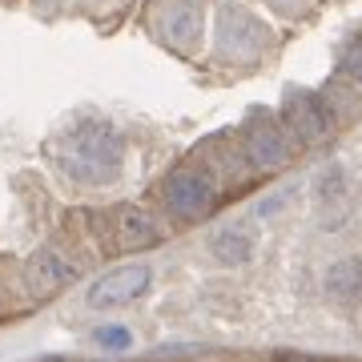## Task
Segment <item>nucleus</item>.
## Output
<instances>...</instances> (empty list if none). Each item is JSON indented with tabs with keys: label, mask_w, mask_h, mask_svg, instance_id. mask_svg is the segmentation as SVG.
<instances>
[{
	"label": "nucleus",
	"mask_w": 362,
	"mask_h": 362,
	"mask_svg": "<svg viewBox=\"0 0 362 362\" xmlns=\"http://www.w3.org/2000/svg\"><path fill=\"white\" fill-rule=\"evenodd\" d=\"M121 157H125V141L105 121H85L57 141L61 169L81 185H109L121 173Z\"/></svg>",
	"instance_id": "obj_1"
},
{
	"label": "nucleus",
	"mask_w": 362,
	"mask_h": 362,
	"mask_svg": "<svg viewBox=\"0 0 362 362\" xmlns=\"http://www.w3.org/2000/svg\"><path fill=\"white\" fill-rule=\"evenodd\" d=\"M161 197H165V209L177 221H197L206 218L209 206H214V177L202 165H177L165 177Z\"/></svg>",
	"instance_id": "obj_2"
},
{
	"label": "nucleus",
	"mask_w": 362,
	"mask_h": 362,
	"mask_svg": "<svg viewBox=\"0 0 362 362\" xmlns=\"http://www.w3.org/2000/svg\"><path fill=\"white\" fill-rule=\"evenodd\" d=\"M262 49H266V25L258 16H250L246 8L226 4L218 13V57L242 65V61H254Z\"/></svg>",
	"instance_id": "obj_3"
},
{
	"label": "nucleus",
	"mask_w": 362,
	"mask_h": 362,
	"mask_svg": "<svg viewBox=\"0 0 362 362\" xmlns=\"http://www.w3.org/2000/svg\"><path fill=\"white\" fill-rule=\"evenodd\" d=\"M202 21L206 13L197 0H161L153 8V33L177 52H189L202 40Z\"/></svg>",
	"instance_id": "obj_4"
},
{
	"label": "nucleus",
	"mask_w": 362,
	"mask_h": 362,
	"mask_svg": "<svg viewBox=\"0 0 362 362\" xmlns=\"http://www.w3.org/2000/svg\"><path fill=\"white\" fill-rule=\"evenodd\" d=\"M149 282H153L149 266H117V270H109L105 278H97L89 286L85 302H89L93 310H117V306L137 302L149 290Z\"/></svg>",
	"instance_id": "obj_5"
},
{
	"label": "nucleus",
	"mask_w": 362,
	"mask_h": 362,
	"mask_svg": "<svg viewBox=\"0 0 362 362\" xmlns=\"http://www.w3.org/2000/svg\"><path fill=\"white\" fill-rule=\"evenodd\" d=\"M73 278H77V266H73V262H69L61 250H52V246L37 250V254L25 262V286H28L37 298L61 294V290H65Z\"/></svg>",
	"instance_id": "obj_6"
},
{
	"label": "nucleus",
	"mask_w": 362,
	"mask_h": 362,
	"mask_svg": "<svg viewBox=\"0 0 362 362\" xmlns=\"http://www.w3.org/2000/svg\"><path fill=\"white\" fill-rule=\"evenodd\" d=\"M246 153H250V161H254V165L278 169V165H286V161H290L294 145H290V137H286V129L278 125V121L258 117V121L246 129Z\"/></svg>",
	"instance_id": "obj_7"
},
{
	"label": "nucleus",
	"mask_w": 362,
	"mask_h": 362,
	"mask_svg": "<svg viewBox=\"0 0 362 362\" xmlns=\"http://www.w3.org/2000/svg\"><path fill=\"white\" fill-rule=\"evenodd\" d=\"M282 113H286V125L298 133V141H322L326 133H330V121H326L322 105L310 93H290Z\"/></svg>",
	"instance_id": "obj_8"
},
{
	"label": "nucleus",
	"mask_w": 362,
	"mask_h": 362,
	"mask_svg": "<svg viewBox=\"0 0 362 362\" xmlns=\"http://www.w3.org/2000/svg\"><path fill=\"white\" fill-rule=\"evenodd\" d=\"M113 233H117V250H145L153 246L161 230H157V221L137 206H121L113 214Z\"/></svg>",
	"instance_id": "obj_9"
},
{
	"label": "nucleus",
	"mask_w": 362,
	"mask_h": 362,
	"mask_svg": "<svg viewBox=\"0 0 362 362\" xmlns=\"http://www.w3.org/2000/svg\"><path fill=\"white\" fill-rule=\"evenodd\" d=\"M209 250H214V258H218V262L238 266V262H246L250 254H254V233H250L246 226H226V230L214 233Z\"/></svg>",
	"instance_id": "obj_10"
},
{
	"label": "nucleus",
	"mask_w": 362,
	"mask_h": 362,
	"mask_svg": "<svg viewBox=\"0 0 362 362\" xmlns=\"http://www.w3.org/2000/svg\"><path fill=\"white\" fill-rule=\"evenodd\" d=\"M326 294L334 302H350L362 294V262L358 258H338L326 270Z\"/></svg>",
	"instance_id": "obj_11"
},
{
	"label": "nucleus",
	"mask_w": 362,
	"mask_h": 362,
	"mask_svg": "<svg viewBox=\"0 0 362 362\" xmlns=\"http://www.w3.org/2000/svg\"><path fill=\"white\" fill-rule=\"evenodd\" d=\"M97 342L109 350H121V346H129V330H121V326H109V330H97Z\"/></svg>",
	"instance_id": "obj_12"
},
{
	"label": "nucleus",
	"mask_w": 362,
	"mask_h": 362,
	"mask_svg": "<svg viewBox=\"0 0 362 362\" xmlns=\"http://www.w3.org/2000/svg\"><path fill=\"white\" fill-rule=\"evenodd\" d=\"M346 73L354 81H362V40H354L350 45V52H346Z\"/></svg>",
	"instance_id": "obj_13"
},
{
	"label": "nucleus",
	"mask_w": 362,
	"mask_h": 362,
	"mask_svg": "<svg viewBox=\"0 0 362 362\" xmlns=\"http://www.w3.org/2000/svg\"><path fill=\"white\" fill-rule=\"evenodd\" d=\"M270 8H278L282 16H298L306 8V0H270Z\"/></svg>",
	"instance_id": "obj_14"
},
{
	"label": "nucleus",
	"mask_w": 362,
	"mask_h": 362,
	"mask_svg": "<svg viewBox=\"0 0 362 362\" xmlns=\"http://www.w3.org/2000/svg\"><path fill=\"white\" fill-rule=\"evenodd\" d=\"M274 362H318V358H310V354H278Z\"/></svg>",
	"instance_id": "obj_15"
},
{
	"label": "nucleus",
	"mask_w": 362,
	"mask_h": 362,
	"mask_svg": "<svg viewBox=\"0 0 362 362\" xmlns=\"http://www.w3.org/2000/svg\"><path fill=\"white\" fill-rule=\"evenodd\" d=\"M89 8H109V4H117V0H85Z\"/></svg>",
	"instance_id": "obj_16"
},
{
	"label": "nucleus",
	"mask_w": 362,
	"mask_h": 362,
	"mask_svg": "<svg viewBox=\"0 0 362 362\" xmlns=\"http://www.w3.org/2000/svg\"><path fill=\"white\" fill-rule=\"evenodd\" d=\"M49 362H57V358H49Z\"/></svg>",
	"instance_id": "obj_17"
}]
</instances>
